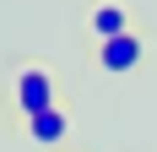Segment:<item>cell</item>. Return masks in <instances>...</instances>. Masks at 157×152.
I'll use <instances>...</instances> for the list:
<instances>
[{
    "label": "cell",
    "instance_id": "cell-1",
    "mask_svg": "<svg viewBox=\"0 0 157 152\" xmlns=\"http://www.w3.org/2000/svg\"><path fill=\"white\" fill-rule=\"evenodd\" d=\"M16 109H22V120L54 109V76H49L44 65H22V71H16Z\"/></svg>",
    "mask_w": 157,
    "mask_h": 152
},
{
    "label": "cell",
    "instance_id": "cell-2",
    "mask_svg": "<svg viewBox=\"0 0 157 152\" xmlns=\"http://www.w3.org/2000/svg\"><path fill=\"white\" fill-rule=\"evenodd\" d=\"M98 60H103V71H114V76L136 71V65H141V38H136V33L109 38V44H98Z\"/></svg>",
    "mask_w": 157,
    "mask_h": 152
},
{
    "label": "cell",
    "instance_id": "cell-4",
    "mask_svg": "<svg viewBox=\"0 0 157 152\" xmlns=\"http://www.w3.org/2000/svg\"><path fill=\"white\" fill-rule=\"evenodd\" d=\"M92 33H98V44H109V38H125V33H130V16H125V6L103 0V6L92 11Z\"/></svg>",
    "mask_w": 157,
    "mask_h": 152
},
{
    "label": "cell",
    "instance_id": "cell-3",
    "mask_svg": "<svg viewBox=\"0 0 157 152\" xmlns=\"http://www.w3.org/2000/svg\"><path fill=\"white\" fill-rule=\"evenodd\" d=\"M65 136H71L65 109H44V114H33V120H27V141H33V147H60Z\"/></svg>",
    "mask_w": 157,
    "mask_h": 152
}]
</instances>
